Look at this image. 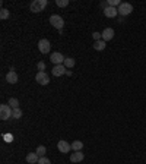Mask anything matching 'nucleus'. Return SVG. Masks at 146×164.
Here are the masks:
<instances>
[{
	"label": "nucleus",
	"mask_w": 146,
	"mask_h": 164,
	"mask_svg": "<svg viewBox=\"0 0 146 164\" xmlns=\"http://www.w3.org/2000/svg\"><path fill=\"white\" fill-rule=\"evenodd\" d=\"M47 5H48V2L47 0H34L32 3H31V12L32 13H38V12H42L44 9L47 8Z\"/></svg>",
	"instance_id": "f257e3e1"
},
{
	"label": "nucleus",
	"mask_w": 146,
	"mask_h": 164,
	"mask_svg": "<svg viewBox=\"0 0 146 164\" xmlns=\"http://www.w3.org/2000/svg\"><path fill=\"white\" fill-rule=\"evenodd\" d=\"M50 24L53 25L56 29H58V31H63V26H65V19L60 16V15H51V16H50Z\"/></svg>",
	"instance_id": "f03ea898"
},
{
	"label": "nucleus",
	"mask_w": 146,
	"mask_h": 164,
	"mask_svg": "<svg viewBox=\"0 0 146 164\" xmlns=\"http://www.w3.org/2000/svg\"><path fill=\"white\" fill-rule=\"evenodd\" d=\"M12 114H13V108L9 106V104H2V106H0V119H2V120L10 119Z\"/></svg>",
	"instance_id": "7ed1b4c3"
},
{
	"label": "nucleus",
	"mask_w": 146,
	"mask_h": 164,
	"mask_svg": "<svg viewBox=\"0 0 146 164\" xmlns=\"http://www.w3.org/2000/svg\"><path fill=\"white\" fill-rule=\"evenodd\" d=\"M117 10H118V15H121L123 16H129L130 13L133 12V6L130 5V3H126V2H121V5L117 8Z\"/></svg>",
	"instance_id": "20e7f679"
},
{
	"label": "nucleus",
	"mask_w": 146,
	"mask_h": 164,
	"mask_svg": "<svg viewBox=\"0 0 146 164\" xmlns=\"http://www.w3.org/2000/svg\"><path fill=\"white\" fill-rule=\"evenodd\" d=\"M50 49H51V44H50V41L47 38H41L38 41V50H40L42 54H47L50 51Z\"/></svg>",
	"instance_id": "39448f33"
},
{
	"label": "nucleus",
	"mask_w": 146,
	"mask_h": 164,
	"mask_svg": "<svg viewBox=\"0 0 146 164\" xmlns=\"http://www.w3.org/2000/svg\"><path fill=\"white\" fill-rule=\"evenodd\" d=\"M65 56L61 54V53H58V51H56V53H53L51 54V57H50V60H51V63L54 66H57V65H63L65 63Z\"/></svg>",
	"instance_id": "423d86ee"
},
{
	"label": "nucleus",
	"mask_w": 146,
	"mask_h": 164,
	"mask_svg": "<svg viewBox=\"0 0 146 164\" xmlns=\"http://www.w3.org/2000/svg\"><path fill=\"white\" fill-rule=\"evenodd\" d=\"M35 81L38 82L40 85H48L50 84V76L45 72H38L35 76Z\"/></svg>",
	"instance_id": "0eeeda50"
},
{
	"label": "nucleus",
	"mask_w": 146,
	"mask_h": 164,
	"mask_svg": "<svg viewBox=\"0 0 146 164\" xmlns=\"http://www.w3.org/2000/svg\"><path fill=\"white\" fill-rule=\"evenodd\" d=\"M57 149H58L60 152H63V154H67V152L72 149V144H69L67 141H58Z\"/></svg>",
	"instance_id": "6e6552de"
},
{
	"label": "nucleus",
	"mask_w": 146,
	"mask_h": 164,
	"mask_svg": "<svg viewBox=\"0 0 146 164\" xmlns=\"http://www.w3.org/2000/svg\"><path fill=\"white\" fill-rule=\"evenodd\" d=\"M66 72H67V69H66L65 65H57L53 67V75L56 76V78H58V76H61V75H65Z\"/></svg>",
	"instance_id": "1a4fd4ad"
},
{
	"label": "nucleus",
	"mask_w": 146,
	"mask_h": 164,
	"mask_svg": "<svg viewBox=\"0 0 146 164\" xmlns=\"http://www.w3.org/2000/svg\"><path fill=\"white\" fill-rule=\"evenodd\" d=\"M83 158H85V155H83L82 151H75L70 155V161L72 163H81V161H83Z\"/></svg>",
	"instance_id": "9d476101"
},
{
	"label": "nucleus",
	"mask_w": 146,
	"mask_h": 164,
	"mask_svg": "<svg viewBox=\"0 0 146 164\" xmlns=\"http://www.w3.org/2000/svg\"><path fill=\"white\" fill-rule=\"evenodd\" d=\"M114 38V29L113 28H105L104 31H102V40L105 41H111Z\"/></svg>",
	"instance_id": "9b49d317"
},
{
	"label": "nucleus",
	"mask_w": 146,
	"mask_h": 164,
	"mask_svg": "<svg viewBox=\"0 0 146 164\" xmlns=\"http://www.w3.org/2000/svg\"><path fill=\"white\" fill-rule=\"evenodd\" d=\"M104 15H105L107 18H115L117 15H118V10H117V8L108 6L107 9H104Z\"/></svg>",
	"instance_id": "f8f14e48"
},
{
	"label": "nucleus",
	"mask_w": 146,
	"mask_h": 164,
	"mask_svg": "<svg viewBox=\"0 0 146 164\" xmlns=\"http://www.w3.org/2000/svg\"><path fill=\"white\" fill-rule=\"evenodd\" d=\"M6 81H8L9 84H16L18 82V73L15 72V70H9L8 75H6Z\"/></svg>",
	"instance_id": "ddd939ff"
},
{
	"label": "nucleus",
	"mask_w": 146,
	"mask_h": 164,
	"mask_svg": "<svg viewBox=\"0 0 146 164\" xmlns=\"http://www.w3.org/2000/svg\"><path fill=\"white\" fill-rule=\"evenodd\" d=\"M38 160H40V155H38L37 152H29V154L26 155V163H28V164L38 163Z\"/></svg>",
	"instance_id": "4468645a"
},
{
	"label": "nucleus",
	"mask_w": 146,
	"mask_h": 164,
	"mask_svg": "<svg viewBox=\"0 0 146 164\" xmlns=\"http://www.w3.org/2000/svg\"><path fill=\"white\" fill-rule=\"evenodd\" d=\"M105 47H107V44L104 40H99V41H95L94 43V49L97 50V51H102Z\"/></svg>",
	"instance_id": "2eb2a0df"
},
{
	"label": "nucleus",
	"mask_w": 146,
	"mask_h": 164,
	"mask_svg": "<svg viewBox=\"0 0 146 164\" xmlns=\"http://www.w3.org/2000/svg\"><path fill=\"white\" fill-rule=\"evenodd\" d=\"M82 148H83V142H82V141H73L72 142L73 151H82Z\"/></svg>",
	"instance_id": "dca6fc26"
},
{
	"label": "nucleus",
	"mask_w": 146,
	"mask_h": 164,
	"mask_svg": "<svg viewBox=\"0 0 146 164\" xmlns=\"http://www.w3.org/2000/svg\"><path fill=\"white\" fill-rule=\"evenodd\" d=\"M63 65H65L66 69H67V67H73V66L76 65V62H75V59H73V57H66Z\"/></svg>",
	"instance_id": "f3484780"
},
{
	"label": "nucleus",
	"mask_w": 146,
	"mask_h": 164,
	"mask_svg": "<svg viewBox=\"0 0 146 164\" xmlns=\"http://www.w3.org/2000/svg\"><path fill=\"white\" fill-rule=\"evenodd\" d=\"M35 152L38 154L40 157H45V152H47V148L44 147V145H40V147L35 149Z\"/></svg>",
	"instance_id": "a211bd4d"
},
{
	"label": "nucleus",
	"mask_w": 146,
	"mask_h": 164,
	"mask_svg": "<svg viewBox=\"0 0 146 164\" xmlns=\"http://www.w3.org/2000/svg\"><path fill=\"white\" fill-rule=\"evenodd\" d=\"M9 15H10V12H9L8 9H5V8H2V10H0V19H8Z\"/></svg>",
	"instance_id": "6ab92c4d"
},
{
	"label": "nucleus",
	"mask_w": 146,
	"mask_h": 164,
	"mask_svg": "<svg viewBox=\"0 0 146 164\" xmlns=\"http://www.w3.org/2000/svg\"><path fill=\"white\" fill-rule=\"evenodd\" d=\"M22 117V110L18 107V108H13V114H12V119H21Z\"/></svg>",
	"instance_id": "aec40b11"
},
{
	"label": "nucleus",
	"mask_w": 146,
	"mask_h": 164,
	"mask_svg": "<svg viewBox=\"0 0 146 164\" xmlns=\"http://www.w3.org/2000/svg\"><path fill=\"white\" fill-rule=\"evenodd\" d=\"M9 106L12 107V108H18V107H19L18 98H9Z\"/></svg>",
	"instance_id": "412c9836"
},
{
	"label": "nucleus",
	"mask_w": 146,
	"mask_h": 164,
	"mask_svg": "<svg viewBox=\"0 0 146 164\" xmlns=\"http://www.w3.org/2000/svg\"><path fill=\"white\" fill-rule=\"evenodd\" d=\"M56 5L58 8H66L69 5V0H56Z\"/></svg>",
	"instance_id": "4be33fe9"
},
{
	"label": "nucleus",
	"mask_w": 146,
	"mask_h": 164,
	"mask_svg": "<svg viewBox=\"0 0 146 164\" xmlns=\"http://www.w3.org/2000/svg\"><path fill=\"white\" fill-rule=\"evenodd\" d=\"M38 164H51V161H50L47 157H40V160H38Z\"/></svg>",
	"instance_id": "5701e85b"
},
{
	"label": "nucleus",
	"mask_w": 146,
	"mask_h": 164,
	"mask_svg": "<svg viewBox=\"0 0 146 164\" xmlns=\"http://www.w3.org/2000/svg\"><path fill=\"white\" fill-rule=\"evenodd\" d=\"M92 38H94L95 41L102 40V34H101V32H94V34H92Z\"/></svg>",
	"instance_id": "b1692460"
},
{
	"label": "nucleus",
	"mask_w": 146,
	"mask_h": 164,
	"mask_svg": "<svg viewBox=\"0 0 146 164\" xmlns=\"http://www.w3.org/2000/svg\"><path fill=\"white\" fill-rule=\"evenodd\" d=\"M38 70H40V72H45V63H44V62H40V63H38Z\"/></svg>",
	"instance_id": "393cba45"
},
{
	"label": "nucleus",
	"mask_w": 146,
	"mask_h": 164,
	"mask_svg": "<svg viewBox=\"0 0 146 164\" xmlns=\"http://www.w3.org/2000/svg\"><path fill=\"white\" fill-rule=\"evenodd\" d=\"M3 138H5L6 142H12V141H13V136H12L10 133H8V135H3Z\"/></svg>",
	"instance_id": "a878e982"
},
{
	"label": "nucleus",
	"mask_w": 146,
	"mask_h": 164,
	"mask_svg": "<svg viewBox=\"0 0 146 164\" xmlns=\"http://www.w3.org/2000/svg\"><path fill=\"white\" fill-rule=\"evenodd\" d=\"M101 8H102V9L108 8V2H101Z\"/></svg>",
	"instance_id": "bb28decb"
}]
</instances>
